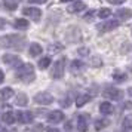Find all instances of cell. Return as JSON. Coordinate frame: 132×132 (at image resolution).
<instances>
[{"mask_svg":"<svg viewBox=\"0 0 132 132\" xmlns=\"http://www.w3.org/2000/svg\"><path fill=\"white\" fill-rule=\"evenodd\" d=\"M113 79L116 82H125L126 80V74L125 73H120V71H114L113 73Z\"/></svg>","mask_w":132,"mask_h":132,"instance_id":"484cf974","label":"cell"},{"mask_svg":"<svg viewBox=\"0 0 132 132\" xmlns=\"http://www.w3.org/2000/svg\"><path fill=\"white\" fill-rule=\"evenodd\" d=\"M25 43V37L21 34H7L0 37V48H15L22 49Z\"/></svg>","mask_w":132,"mask_h":132,"instance_id":"6da1fadb","label":"cell"},{"mask_svg":"<svg viewBox=\"0 0 132 132\" xmlns=\"http://www.w3.org/2000/svg\"><path fill=\"white\" fill-rule=\"evenodd\" d=\"M18 119L21 123H31L33 122V113L31 111H19Z\"/></svg>","mask_w":132,"mask_h":132,"instance_id":"7c38bea8","label":"cell"},{"mask_svg":"<svg viewBox=\"0 0 132 132\" xmlns=\"http://www.w3.org/2000/svg\"><path fill=\"white\" fill-rule=\"evenodd\" d=\"M120 25V22L117 19H108L105 22H101V24L96 25V30L100 33H107V31H111V30H116L117 27Z\"/></svg>","mask_w":132,"mask_h":132,"instance_id":"5b68a950","label":"cell"},{"mask_svg":"<svg viewBox=\"0 0 132 132\" xmlns=\"http://www.w3.org/2000/svg\"><path fill=\"white\" fill-rule=\"evenodd\" d=\"M90 101V95H79L76 98V105L77 107H83L85 104H88Z\"/></svg>","mask_w":132,"mask_h":132,"instance_id":"44dd1931","label":"cell"},{"mask_svg":"<svg viewBox=\"0 0 132 132\" xmlns=\"http://www.w3.org/2000/svg\"><path fill=\"white\" fill-rule=\"evenodd\" d=\"M27 102H28L27 95H25L24 92H19L18 95H16V98H15V104H16V105H21V107H24V105H27Z\"/></svg>","mask_w":132,"mask_h":132,"instance_id":"ac0fdd59","label":"cell"},{"mask_svg":"<svg viewBox=\"0 0 132 132\" xmlns=\"http://www.w3.org/2000/svg\"><path fill=\"white\" fill-rule=\"evenodd\" d=\"M46 132H60L58 129H55V128H51V129H48Z\"/></svg>","mask_w":132,"mask_h":132,"instance_id":"836d02e7","label":"cell"},{"mask_svg":"<svg viewBox=\"0 0 132 132\" xmlns=\"http://www.w3.org/2000/svg\"><path fill=\"white\" fill-rule=\"evenodd\" d=\"M13 27L18 28V30H27L28 28V21L27 19H22V18H18L13 21Z\"/></svg>","mask_w":132,"mask_h":132,"instance_id":"2e32d148","label":"cell"},{"mask_svg":"<svg viewBox=\"0 0 132 132\" xmlns=\"http://www.w3.org/2000/svg\"><path fill=\"white\" fill-rule=\"evenodd\" d=\"M16 77L21 80V82H25V83H30L34 80V68L31 64H21L16 70Z\"/></svg>","mask_w":132,"mask_h":132,"instance_id":"7a4b0ae2","label":"cell"},{"mask_svg":"<svg viewBox=\"0 0 132 132\" xmlns=\"http://www.w3.org/2000/svg\"><path fill=\"white\" fill-rule=\"evenodd\" d=\"M100 111H101L102 114H111L114 111V108L108 101H104V102L100 104Z\"/></svg>","mask_w":132,"mask_h":132,"instance_id":"4fadbf2b","label":"cell"},{"mask_svg":"<svg viewBox=\"0 0 132 132\" xmlns=\"http://www.w3.org/2000/svg\"><path fill=\"white\" fill-rule=\"evenodd\" d=\"M62 2H68V0H62Z\"/></svg>","mask_w":132,"mask_h":132,"instance_id":"74e56055","label":"cell"},{"mask_svg":"<svg viewBox=\"0 0 132 132\" xmlns=\"http://www.w3.org/2000/svg\"><path fill=\"white\" fill-rule=\"evenodd\" d=\"M15 114L12 113V111H6V113L2 114V122H5V123H7V125H12V123H15Z\"/></svg>","mask_w":132,"mask_h":132,"instance_id":"9a60e30c","label":"cell"},{"mask_svg":"<svg viewBox=\"0 0 132 132\" xmlns=\"http://www.w3.org/2000/svg\"><path fill=\"white\" fill-rule=\"evenodd\" d=\"M13 96V89L12 88H3L0 90V100H9Z\"/></svg>","mask_w":132,"mask_h":132,"instance_id":"d6986e66","label":"cell"},{"mask_svg":"<svg viewBox=\"0 0 132 132\" xmlns=\"http://www.w3.org/2000/svg\"><path fill=\"white\" fill-rule=\"evenodd\" d=\"M110 15H111V9H108V7H102V9H100V12H98V16L101 19L108 18Z\"/></svg>","mask_w":132,"mask_h":132,"instance_id":"cb8c5ba5","label":"cell"},{"mask_svg":"<svg viewBox=\"0 0 132 132\" xmlns=\"http://www.w3.org/2000/svg\"><path fill=\"white\" fill-rule=\"evenodd\" d=\"M64 68H65V58H61L54 64L52 67V71H51V76L54 79H61L62 74H64Z\"/></svg>","mask_w":132,"mask_h":132,"instance_id":"277c9868","label":"cell"},{"mask_svg":"<svg viewBox=\"0 0 132 132\" xmlns=\"http://www.w3.org/2000/svg\"><path fill=\"white\" fill-rule=\"evenodd\" d=\"M34 102L36 104H42V105H49L54 102V96L49 92H39L34 95Z\"/></svg>","mask_w":132,"mask_h":132,"instance_id":"8992f818","label":"cell"},{"mask_svg":"<svg viewBox=\"0 0 132 132\" xmlns=\"http://www.w3.org/2000/svg\"><path fill=\"white\" fill-rule=\"evenodd\" d=\"M102 95H104V98L113 100V101H119L122 98V95H123V92L120 89H117V88H114V86H107L102 90Z\"/></svg>","mask_w":132,"mask_h":132,"instance_id":"3957f363","label":"cell"},{"mask_svg":"<svg viewBox=\"0 0 132 132\" xmlns=\"http://www.w3.org/2000/svg\"><path fill=\"white\" fill-rule=\"evenodd\" d=\"M3 6L6 7V11H15L18 7V0H5Z\"/></svg>","mask_w":132,"mask_h":132,"instance_id":"7402d4cb","label":"cell"},{"mask_svg":"<svg viewBox=\"0 0 132 132\" xmlns=\"http://www.w3.org/2000/svg\"><path fill=\"white\" fill-rule=\"evenodd\" d=\"M6 27V19L5 18H0V30H3Z\"/></svg>","mask_w":132,"mask_h":132,"instance_id":"1f68e13d","label":"cell"},{"mask_svg":"<svg viewBox=\"0 0 132 132\" xmlns=\"http://www.w3.org/2000/svg\"><path fill=\"white\" fill-rule=\"evenodd\" d=\"M30 3H34V5H43V3H46L48 0H28Z\"/></svg>","mask_w":132,"mask_h":132,"instance_id":"4dcf8cb0","label":"cell"},{"mask_svg":"<svg viewBox=\"0 0 132 132\" xmlns=\"http://www.w3.org/2000/svg\"><path fill=\"white\" fill-rule=\"evenodd\" d=\"M128 94H129V95L132 96V86H131V88H129V89H128Z\"/></svg>","mask_w":132,"mask_h":132,"instance_id":"8d00e7d4","label":"cell"},{"mask_svg":"<svg viewBox=\"0 0 132 132\" xmlns=\"http://www.w3.org/2000/svg\"><path fill=\"white\" fill-rule=\"evenodd\" d=\"M64 119H65V116L61 110H54V111H51L48 114V120L51 123H61Z\"/></svg>","mask_w":132,"mask_h":132,"instance_id":"ba28073f","label":"cell"},{"mask_svg":"<svg viewBox=\"0 0 132 132\" xmlns=\"http://www.w3.org/2000/svg\"><path fill=\"white\" fill-rule=\"evenodd\" d=\"M123 128H125V129L132 131V117H131V116H128V117H125V119H123Z\"/></svg>","mask_w":132,"mask_h":132,"instance_id":"4316f807","label":"cell"},{"mask_svg":"<svg viewBox=\"0 0 132 132\" xmlns=\"http://www.w3.org/2000/svg\"><path fill=\"white\" fill-rule=\"evenodd\" d=\"M131 16H132V11L128 9V7H122V9H119L116 12V18L120 19V21H126V19H129Z\"/></svg>","mask_w":132,"mask_h":132,"instance_id":"8fae6325","label":"cell"},{"mask_svg":"<svg viewBox=\"0 0 132 132\" xmlns=\"http://www.w3.org/2000/svg\"><path fill=\"white\" fill-rule=\"evenodd\" d=\"M49 64H51V56H43L42 60L39 61V68L45 70V68L49 67Z\"/></svg>","mask_w":132,"mask_h":132,"instance_id":"603a6c76","label":"cell"},{"mask_svg":"<svg viewBox=\"0 0 132 132\" xmlns=\"http://www.w3.org/2000/svg\"><path fill=\"white\" fill-rule=\"evenodd\" d=\"M105 126H108V120H105V119H98L95 122V129L96 131H100V129L105 128Z\"/></svg>","mask_w":132,"mask_h":132,"instance_id":"d4e9b609","label":"cell"},{"mask_svg":"<svg viewBox=\"0 0 132 132\" xmlns=\"http://www.w3.org/2000/svg\"><path fill=\"white\" fill-rule=\"evenodd\" d=\"M43 52V48L39 43H31L30 45V55L31 56H39Z\"/></svg>","mask_w":132,"mask_h":132,"instance_id":"e0dca14e","label":"cell"},{"mask_svg":"<svg viewBox=\"0 0 132 132\" xmlns=\"http://www.w3.org/2000/svg\"><path fill=\"white\" fill-rule=\"evenodd\" d=\"M90 65L92 67H101L102 62H101L100 58H92V60H90Z\"/></svg>","mask_w":132,"mask_h":132,"instance_id":"83f0119b","label":"cell"},{"mask_svg":"<svg viewBox=\"0 0 132 132\" xmlns=\"http://www.w3.org/2000/svg\"><path fill=\"white\" fill-rule=\"evenodd\" d=\"M22 15L34 19V21H39V19L42 18V11L39 7H24L22 9Z\"/></svg>","mask_w":132,"mask_h":132,"instance_id":"52a82bcc","label":"cell"},{"mask_svg":"<svg viewBox=\"0 0 132 132\" xmlns=\"http://www.w3.org/2000/svg\"><path fill=\"white\" fill-rule=\"evenodd\" d=\"M86 9V5H85L83 2H73L71 5L68 6V12L70 13H77V12H82V11H85Z\"/></svg>","mask_w":132,"mask_h":132,"instance_id":"30bf717a","label":"cell"},{"mask_svg":"<svg viewBox=\"0 0 132 132\" xmlns=\"http://www.w3.org/2000/svg\"><path fill=\"white\" fill-rule=\"evenodd\" d=\"M2 61L7 64V65H19L21 64V58L18 55H12V54H6L2 56Z\"/></svg>","mask_w":132,"mask_h":132,"instance_id":"9c48e42d","label":"cell"},{"mask_svg":"<svg viewBox=\"0 0 132 132\" xmlns=\"http://www.w3.org/2000/svg\"><path fill=\"white\" fill-rule=\"evenodd\" d=\"M77 129H79V132H86V131H88L86 116H79V119H77Z\"/></svg>","mask_w":132,"mask_h":132,"instance_id":"5bb4252c","label":"cell"},{"mask_svg":"<svg viewBox=\"0 0 132 132\" xmlns=\"http://www.w3.org/2000/svg\"><path fill=\"white\" fill-rule=\"evenodd\" d=\"M0 132H7V131H6V129H5V128H3L2 125H0Z\"/></svg>","mask_w":132,"mask_h":132,"instance_id":"d590c367","label":"cell"},{"mask_svg":"<svg viewBox=\"0 0 132 132\" xmlns=\"http://www.w3.org/2000/svg\"><path fill=\"white\" fill-rule=\"evenodd\" d=\"M77 52H79V55H82V56H86V55L89 54V51H88L86 48H80Z\"/></svg>","mask_w":132,"mask_h":132,"instance_id":"f1b7e54d","label":"cell"},{"mask_svg":"<svg viewBox=\"0 0 132 132\" xmlns=\"http://www.w3.org/2000/svg\"><path fill=\"white\" fill-rule=\"evenodd\" d=\"M3 80H5V73H3L2 70H0V83H2Z\"/></svg>","mask_w":132,"mask_h":132,"instance_id":"d6a6232c","label":"cell"},{"mask_svg":"<svg viewBox=\"0 0 132 132\" xmlns=\"http://www.w3.org/2000/svg\"><path fill=\"white\" fill-rule=\"evenodd\" d=\"M71 73H79V71H82L85 68V64L82 62V61H79V60H74L71 62Z\"/></svg>","mask_w":132,"mask_h":132,"instance_id":"ffe728a7","label":"cell"},{"mask_svg":"<svg viewBox=\"0 0 132 132\" xmlns=\"http://www.w3.org/2000/svg\"><path fill=\"white\" fill-rule=\"evenodd\" d=\"M92 15H94V12H89V13H88V15H86V19H89L90 16H92Z\"/></svg>","mask_w":132,"mask_h":132,"instance_id":"e575fe53","label":"cell"},{"mask_svg":"<svg viewBox=\"0 0 132 132\" xmlns=\"http://www.w3.org/2000/svg\"><path fill=\"white\" fill-rule=\"evenodd\" d=\"M108 3H111V5H122V3H125L126 0H107Z\"/></svg>","mask_w":132,"mask_h":132,"instance_id":"f546056e","label":"cell"}]
</instances>
